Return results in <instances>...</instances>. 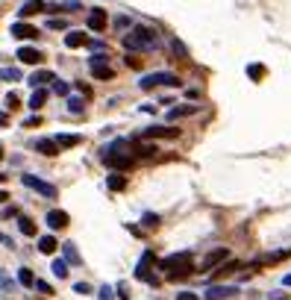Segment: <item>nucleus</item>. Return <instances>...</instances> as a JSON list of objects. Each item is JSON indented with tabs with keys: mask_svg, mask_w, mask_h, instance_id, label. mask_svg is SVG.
<instances>
[{
	"mask_svg": "<svg viewBox=\"0 0 291 300\" xmlns=\"http://www.w3.org/2000/svg\"><path fill=\"white\" fill-rule=\"evenodd\" d=\"M156 30H150V27H132L127 35H124V47H127L129 53H135V50H153L156 47Z\"/></svg>",
	"mask_w": 291,
	"mask_h": 300,
	"instance_id": "f257e3e1",
	"label": "nucleus"
},
{
	"mask_svg": "<svg viewBox=\"0 0 291 300\" xmlns=\"http://www.w3.org/2000/svg\"><path fill=\"white\" fill-rule=\"evenodd\" d=\"M192 253H171V256H165L159 262V271H165L171 280H183V277H189L192 274Z\"/></svg>",
	"mask_w": 291,
	"mask_h": 300,
	"instance_id": "f03ea898",
	"label": "nucleus"
},
{
	"mask_svg": "<svg viewBox=\"0 0 291 300\" xmlns=\"http://www.w3.org/2000/svg\"><path fill=\"white\" fill-rule=\"evenodd\" d=\"M138 86H141V92H150V89H156V86H180V77H174V74H168V71H156V74L141 77Z\"/></svg>",
	"mask_w": 291,
	"mask_h": 300,
	"instance_id": "7ed1b4c3",
	"label": "nucleus"
},
{
	"mask_svg": "<svg viewBox=\"0 0 291 300\" xmlns=\"http://www.w3.org/2000/svg\"><path fill=\"white\" fill-rule=\"evenodd\" d=\"M153 265H156L153 250H144V256L138 259V268H135V277L144 280V283H150V286H159V277L153 274Z\"/></svg>",
	"mask_w": 291,
	"mask_h": 300,
	"instance_id": "20e7f679",
	"label": "nucleus"
},
{
	"mask_svg": "<svg viewBox=\"0 0 291 300\" xmlns=\"http://www.w3.org/2000/svg\"><path fill=\"white\" fill-rule=\"evenodd\" d=\"M21 183H24L27 189H32V192H38L41 198L53 200L56 195H59V192H56V186H50V183H44V180H38V177H32V174H24V177H21Z\"/></svg>",
	"mask_w": 291,
	"mask_h": 300,
	"instance_id": "39448f33",
	"label": "nucleus"
},
{
	"mask_svg": "<svg viewBox=\"0 0 291 300\" xmlns=\"http://www.w3.org/2000/svg\"><path fill=\"white\" fill-rule=\"evenodd\" d=\"M238 295V289L235 286H212V289H206V295L203 300H229Z\"/></svg>",
	"mask_w": 291,
	"mask_h": 300,
	"instance_id": "423d86ee",
	"label": "nucleus"
},
{
	"mask_svg": "<svg viewBox=\"0 0 291 300\" xmlns=\"http://www.w3.org/2000/svg\"><path fill=\"white\" fill-rule=\"evenodd\" d=\"M12 35L21 38V41H32V38H38V30L27 21H18V24H12Z\"/></svg>",
	"mask_w": 291,
	"mask_h": 300,
	"instance_id": "0eeeda50",
	"label": "nucleus"
},
{
	"mask_svg": "<svg viewBox=\"0 0 291 300\" xmlns=\"http://www.w3.org/2000/svg\"><path fill=\"white\" fill-rule=\"evenodd\" d=\"M68 212H62V209H50L47 212V227L50 230H62V227H68Z\"/></svg>",
	"mask_w": 291,
	"mask_h": 300,
	"instance_id": "6e6552de",
	"label": "nucleus"
},
{
	"mask_svg": "<svg viewBox=\"0 0 291 300\" xmlns=\"http://www.w3.org/2000/svg\"><path fill=\"white\" fill-rule=\"evenodd\" d=\"M226 256H229V253H226L224 247H218V250L206 253V259H203V268H200V271H212V268H218V265L226 259Z\"/></svg>",
	"mask_w": 291,
	"mask_h": 300,
	"instance_id": "1a4fd4ad",
	"label": "nucleus"
},
{
	"mask_svg": "<svg viewBox=\"0 0 291 300\" xmlns=\"http://www.w3.org/2000/svg\"><path fill=\"white\" fill-rule=\"evenodd\" d=\"M180 130L177 127H147L144 130V138H177Z\"/></svg>",
	"mask_w": 291,
	"mask_h": 300,
	"instance_id": "9d476101",
	"label": "nucleus"
},
{
	"mask_svg": "<svg viewBox=\"0 0 291 300\" xmlns=\"http://www.w3.org/2000/svg\"><path fill=\"white\" fill-rule=\"evenodd\" d=\"M35 150H38L41 156H56L62 147L56 144V138H38V141H35Z\"/></svg>",
	"mask_w": 291,
	"mask_h": 300,
	"instance_id": "9b49d317",
	"label": "nucleus"
},
{
	"mask_svg": "<svg viewBox=\"0 0 291 300\" xmlns=\"http://www.w3.org/2000/svg\"><path fill=\"white\" fill-rule=\"evenodd\" d=\"M89 30H95V33L106 30V12L103 9H92L89 12Z\"/></svg>",
	"mask_w": 291,
	"mask_h": 300,
	"instance_id": "f8f14e48",
	"label": "nucleus"
},
{
	"mask_svg": "<svg viewBox=\"0 0 291 300\" xmlns=\"http://www.w3.org/2000/svg\"><path fill=\"white\" fill-rule=\"evenodd\" d=\"M27 83L35 86V89H41V86H47V83H56V74H53V71H35Z\"/></svg>",
	"mask_w": 291,
	"mask_h": 300,
	"instance_id": "ddd939ff",
	"label": "nucleus"
},
{
	"mask_svg": "<svg viewBox=\"0 0 291 300\" xmlns=\"http://www.w3.org/2000/svg\"><path fill=\"white\" fill-rule=\"evenodd\" d=\"M44 9H47V3H41V0H27V3L18 9V15H21V21H24V18H30L35 12H44Z\"/></svg>",
	"mask_w": 291,
	"mask_h": 300,
	"instance_id": "4468645a",
	"label": "nucleus"
},
{
	"mask_svg": "<svg viewBox=\"0 0 291 300\" xmlns=\"http://www.w3.org/2000/svg\"><path fill=\"white\" fill-rule=\"evenodd\" d=\"M18 62H24V65H38V62H41V53H38L35 47H21V50H18Z\"/></svg>",
	"mask_w": 291,
	"mask_h": 300,
	"instance_id": "2eb2a0df",
	"label": "nucleus"
},
{
	"mask_svg": "<svg viewBox=\"0 0 291 300\" xmlns=\"http://www.w3.org/2000/svg\"><path fill=\"white\" fill-rule=\"evenodd\" d=\"M56 247H59V241H56L53 235H41V238H38V253L53 256V253H56Z\"/></svg>",
	"mask_w": 291,
	"mask_h": 300,
	"instance_id": "dca6fc26",
	"label": "nucleus"
},
{
	"mask_svg": "<svg viewBox=\"0 0 291 300\" xmlns=\"http://www.w3.org/2000/svg\"><path fill=\"white\" fill-rule=\"evenodd\" d=\"M132 147V156H153L156 153V144H147V141H129Z\"/></svg>",
	"mask_w": 291,
	"mask_h": 300,
	"instance_id": "f3484780",
	"label": "nucleus"
},
{
	"mask_svg": "<svg viewBox=\"0 0 291 300\" xmlns=\"http://www.w3.org/2000/svg\"><path fill=\"white\" fill-rule=\"evenodd\" d=\"M83 44H89V35H86V33L71 30V33L65 35V47H83Z\"/></svg>",
	"mask_w": 291,
	"mask_h": 300,
	"instance_id": "a211bd4d",
	"label": "nucleus"
},
{
	"mask_svg": "<svg viewBox=\"0 0 291 300\" xmlns=\"http://www.w3.org/2000/svg\"><path fill=\"white\" fill-rule=\"evenodd\" d=\"M80 141H83V135H77V133H62V135H56V144H59V147H77V144H80Z\"/></svg>",
	"mask_w": 291,
	"mask_h": 300,
	"instance_id": "6ab92c4d",
	"label": "nucleus"
},
{
	"mask_svg": "<svg viewBox=\"0 0 291 300\" xmlns=\"http://www.w3.org/2000/svg\"><path fill=\"white\" fill-rule=\"evenodd\" d=\"M92 77L106 83V80H115V71H112L109 65H92Z\"/></svg>",
	"mask_w": 291,
	"mask_h": 300,
	"instance_id": "aec40b11",
	"label": "nucleus"
},
{
	"mask_svg": "<svg viewBox=\"0 0 291 300\" xmlns=\"http://www.w3.org/2000/svg\"><path fill=\"white\" fill-rule=\"evenodd\" d=\"M44 103H47V89H35V92H32V98H30V103H27V106H30V109H41V106H44Z\"/></svg>",
	"mask_w": 291,
	"mask_h": 300,
	"instance_id": "412c9836",
	"label": "nucleus"
},
{
	"mask_svg": "<svg viewBox=\"0 0 291 300\" xmlns=\"http://www.w3.org/2000/svg\"><path fill=\"white\" fill-rule=\"evenodd\" d=\"M18 230H21L24 235H35V233H38L35 221H32V218H27V215H21V218H18Z\"/></svg>",
	"mask_w": 291,
	"mask_h": 300,
	"instance_id": "4be33fe9",
	"label": "nucleus"
},
{
	"mask_svg": "<svg viewBox=\"0 0 291 300\" xmlns=\"http://www.w3.org/2000/svg\"><path fill=\"white\" fill-rule=\"evenodd\" d=\"M194 112H197V106H174V109L168 112V118L177 121V118H186V115H194Z\"/></svg>",
	"mask_w": 291,
	"mask_h": 300,
	"instance_id": "5701e85b",
	"label": "nucleus"
},
{
	"mask_svg": "<svg viewBox=\"0 0 291 300\" xmlns=\"http://www.w3.org/2000/svg\"><path fill=\"white\" fill-rule=\"evenodd\" d=\"M0 80H6V83H18V80H24V74H21L18 68H0Z\"/></svg>",
	"mask_w": 291,
	"mask_h": 300,
	"instance_id": "b1692460",
	"label": "nucleus"
},
{
	"mask_svg": "<svg viewBox=\"0 0 291 300\" xmlns=\"http://www.w3.org/2000/svg\"><path fill=\"white\" fill-rule=\"evenodd\" d=\"M106 183H109V189H112V192H121V189H124V186H127V180H124V177H121V174H112V177H109V180H106Z\"/></svg>",
	"mask_w": 291,
	"mask_h": 300,
	"instance_id": "393cba45",
	"label": "nucleus"
},
{
	"mask_svg": "<svg viewBox=\"0 0 291 300\" xmlns=\"http://www.w3.org/2000/svg\"><path fill=\"white\" fill-rule=\"evenodd\" d=\"M65 259H68V262H74V265H80V262H83V259H80V253H77V247H74L71 241L65 244Z\"/></svg>",
	"mask_w": 291,
	"mask_h": 300,
	"instance_id": "a878e982",
	"label": "nucleus"
},
{
	"mask_svg": "<svg viewBox=\"0 0 291 300\" xmlns=\"http://www.w3.org/2000/svg\"><path fill=\"white\" fill-rule=\"evenodd\" d=\"M83 109H86V100H83V98H71V100H68V112H74V115H80Z\"/></svg>",
	"mask_w": 291,
	"mask_h": 300,
	"instance_id": "bb28decb",
	"label": "nucleus"
},
{
	"mask_svg": "<svg viewBox=\"0 0 291 300\" xmlns=\"http://www.w3.org/2000/svg\"><path fill=\"white\" fill-rule=\"evenodd\" d=\"M18 283H24V286H35V277H32L30 268H21V271H18Z\"/></svg>",
	"mask_w": 291,
	"mask_h": 300,
	"instance_id": "cd10ccee",
	"label": "nucleus"
},
{
	"mask_svg": "<svg viewBox=\"0 0 291 300\" xmlns=\"http://www.w3.org/2000/svg\"><path fill=\"white\" fill-rule=\"evenodd\" d=\"M171 50H174V56H177V59H186V56H189V50H186V44H183V41H177V38L171 41Z\"/></svg>",
	"mask_w": 291,
	"mask_h": 300,
	"instance_id": "c85d7f7f",
	"label": "nucleus"
},
{
	"mask_svg": "<svg viewBox=\"0 0 291 300\" xmlns=\"http://www.w3.org/2000/svg\"><path fill=\"white\" fill-rule=\"evenodd\" d=\"M247 77H250L253 83H259V80L265 77V68H262V65H247Z\"/></svg>",
	"mask_w": 291,
	"mask_h": 300,
	"instance_id": "c756f323",
	"label": "nucleus"
},
{
	"mask_svg": "<svg viewBox=\"0 0 291 300\" xmlns=\"http://www.w3.org/2000/svg\"><path fill=\"white\" fill-rule=\"evenodd\" d=\"M53 274H56L59 280H65V277H68V262H62V259H56V262H53Z\"/></svg>",
	"mask_w": 291,
	"mask_h": 300,
	"instance_id": "7c9ffc66",
	"label": "nucleus"
},
{
	"mask_svg": "<svg viewBox=\"0 0 291 300\" xmlns=\"http://www.w3.org/2000/svg\"><path fill=\"white\" fill-rule=\"evenodd\" d=\"M238 262H226V265H221V271H218V274H215V280H221V277H226V274H232V271H238Z\"/></svg>",
	"mask_w": 291,
	"mask_h": 300,
	"instance_id": "2f4dec72",
	"label": "nucleus"
},
{
	"mask_svg": "<svg viewBox=\"0 0 291 300\" xmlns=\"http://www.w3.org/2000/svg\"><path fill=\"white\" fill-rule=\"evenodd\" d=\"M141 221H144V227H159V215H153V212H147Z\"/></svg>",
	"mask_w": 291,
	"mask_h": 300,
	"instance_id": "473e14b6",
	"label": "nucleus"
},
{
	"mask_svg": "<svg viewBox=\"0 0 291 300\" xmlns=\"http://www.w3.org/2000/svg\"><path fill=\"white\" fill-rule=\"evenodd\" d=\"M35 289H38V295H53V286H47L44 280H35Z\"/></svg>",
	"mask_w": 291,
	"mask_h": 300,
	"instance_id": "72a5a7b5",
	"label": "nucleus"
},
{
	"mask_svg": "<svg viewBox=\"0 0 291 300\" xmlns=\"http://www.w3.org/2000/svg\"><path fill=\"white\" fill-rule=\"evenodd\" d=\"M97 300H115V289L103 286V289H100V295H97Z\"/></svg>",
	"mask_w": 291,
	"mask_h": 300,
	"instance_id": "f704fd0d",
	"label": "nucleus"
},
{
	"mask_svg": "<svg viewBox=\"0 0 291 300\" xmlns=\"http://www.w3.org/2000/svg\"><path fill=\"white\" fill-rule=\"evenodd\" d=\"M18 106H21L18 95H12V92H9V95H6V109H18Z\"/></svg>",
	"mask_w": 291,
	"mask_h": 300,
	"instance_id": "c9c22d12",
	"label": "nucleus"
},
{
	"mask_svg": "<svg viewBox=\"0 0 291 300\" xmlns=\"http://www.w3.org/2000/svg\"><path fill=\"white\" fill-rule=\"evenodd\" d=\"M47 27H50V30H65L68 24H65L62 18H50V21H47Z\"/></svg>",
	"mask_w": 291,
	"mask_h": 300,
	"instance_id": "e433bc0d",
	"label": "nucleus"
},
{
	"mask_svg": "<svg viewBox=\"0 0 291 300\" xmlns=\"http://www.w3.org/2000/svg\"><path fill=\"white\" fill-rule=\"evenodd\" d=\"M89 65H109V56H106V53H97V56H92Z\"/></svg>",
	"mask_w": 291,
	"mask_h": 300,
	"instance_id": "4c0bfd02",
	"label": "nucleus"
},
{
	"mask_svg": "<svg viewBox=\"0 0 291 300\" xmlns=\"http://www.w3.org/2000/svg\"><path fill=\"white\" fill-rule=\"evenodd\" d=\"M74 292H77V295H92V286H89V283H77Z\"/></svg>",
	"mask_w": 291,
	"mask_h": 300,
	"instance_id": "58836bf2",
	"label": "nucleus"
},
{
	"mask_svg": "<svg viewBox=\"0 0 291 300\" xmlns=\"http://www.w3.org/2000/svg\"><path fill=\"white\" fill-rule=\"evenodd\" d=\"M53 92H56V95H68V83L56 80V83H53Z\"/></svg>",
	"mask_w": 291,
	"mask_h": 300,
	"instance_id": "ea45409f",
	"label": "nucleus"
},
{
	"mask_svg": "<svg viewBox=\"0 0 291 300\" xmlns=\"http://www.w3.org/2000/svg\"><path fill=\"white\" fill-rule=\"evenodd\" d=\"M127 65L129 68H141V59H138L135 53H127Z\"/></svg>",
	"mask_w": 291,
	"mask_h": 300,
	"instance_id": "a19ab883",
	"label": "nucleus"
},
{
	"mask_svg": "<svg viewBox=\"0 0 291 300\" xmlns=\"http://www.w3.org/2000/svg\"><path fill=\"white\" fill-rule=\"evenodd\" d=\"M177 300H200V295H194V292H180Z\"/></svg>",
	"mask_w": 291,
	"mask_h": 300,
	"instance_id": "79ce46f5",
	"label": "nucleus"
},
{
	"mask_svg": "<svg viewBox=\"0 0 291 300\" xmlns=\"http://www.w3.org/2000/svg\"><path fill=\"white\" fill-rule=\"evenodd\" d=\"M268 300H289V292H274Z\"/></svg>",
	"mask_w": 291,
	"mask_h": 300,
	"instance_id": "37998d69",
	"label": "nucleus"
},
{
	"mask_svg": "<svg viewBox=\"0 0 291 300\" xmlns=\"http://www.w3.org/2000/svg\"><path fill=\"white\" fill-rule=\"evenodd\" d=\"M115 27H118V30H127L129 21H127V18H115Z\"/></svg>",
	"mask_w": 291,
	"mask_h": 300,
	"instance_id": "c03bdc74",
	"label": "nucleus"
},
{
	"mask_svg": "<svg viewBox=\"0 0 291 300\" xmlns=\"http://www.w3.org/2000/svg\"><path fill=\"white\" fill-rule=\"evenodd\" d=\"M38 124H41V118H38V115H30V118H27V127H38Z\"/></svg>",
	"mask_w": 291,
	"mask_h": 300,
	"instance_id": "a18cd8bd",
	"label": "nucleus"
},
{
	"mask_svg": "<svg viewBox=\"0 0 291 300\" xmlns=\"http://www.w3.org/2000/svg\"><path fill=\"white\" fill-rule=\"evenodd\" d=\"M118 298H121V300H129V292H127V286H118Z\"/></svg>",
	"mask_w": 291,
	"mask_h": 300,
	"instance_id": "49530a36",
	"label": "nucleus"
},
{
	"mask_svg": "<svg viewBox=\"0 0 291 300\" xmlns=\"http://www.w3.org/2000/svg\"><path fill=\"white\" fill-rule=\"evenodd\" d=\"M0 289H6V292H9V289H12V283H9V280H6V277H3V274H0Z\"/></svg>",
	"mask_w": 291,
	"mask_h": 300,
	"instance_id": "de8ad7c7",
	"label": "nucleus"
},
{
	"mask_svg": "<svg viewBox=\"0 0 291 300\" xmlns=\"http://www.w3.org/2000/svg\"><path fill=\"white\" fill-rule=\"evenodd\" d=\"M6 124H9V115H6V112H0V127H6Z\"/></svg>",
	"mask_w": 291,
	"mask_h": 300,
	"instance_id": "09e8293b",
	"label": "nucleus"
},
{
	"mask_svg": "<svg viewBox=\"0 0 291 300\" xmlns=\"http://www.w3.org/2000/svg\"><path fill=\"white\" fill-rule=\"evenodd\" d=\"M9 198V195H6V192H0V203H3V200Z\"/></svg>",
	"mask_w": 291,
	"mask_h": 300,
	"instance_id": "8fccbe9b",
	"label": "nucleus"
},
{
	"mask_svg": "<svg viewBox=\"0 0 291 300\" xmlns=\"http://www.w3.org/2000/svg\"><path fill=\"white\" fill-rule=\"evenodd\" d=\"M283 283H286V286H291V274H289V277H286V280H283Z\"/></svg>",
	"mask_w": 291,
	"mask_h": 300,
	"instance_id": "3c124183",
	"label": "nucleus"
},
{
	"mask_svg": "<svg viewBox=\"0 0 291 300\" xmlns=\"http://www.w3.org/2000/svg\"><path fill=\"white\" fill-rule=\"evenodd\" d=\"M0 159H3V144H0Z\"/></svg>",
	"mask_w": 291,
	"mask_h": 300,
	"instance_id": "603ef678",
	"label": "nucleus"
},
{
	"mask_svg": "<svg viewBox=\"0 0 291 300\" xmlns=\"http://www.w3.org/2000/svg\"><path fill=\"white\" fill-rule=\"evenodd\" d=\"M3 177H6V174H0V180H3Z\"/></svg>",
	"mask_w": 291,
	"mask_h": 300,
	"instance_id": "864d4df0",
	"label": "nucleus"
}]
</instances>
